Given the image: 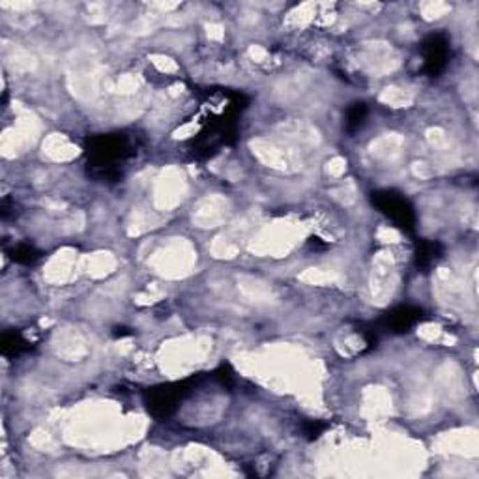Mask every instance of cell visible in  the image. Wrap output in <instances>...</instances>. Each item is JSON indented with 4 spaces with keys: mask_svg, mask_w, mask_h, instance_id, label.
Returning a JSON list of instances; mask_svg holds the SVG:
<instances>
[{
    "mask_svg": "<svg viewBox=\"0 0 479 479\" xmlns=\"http://www.w3.org/2000/svg\"><path fill=\"white\" fill-rule=\"evenodd\" d=\"M184 393H186V390H184L180 384L161 388V390H154L152 399H150V404H148V406H150L152 412H156V414L167 415L170 410L175 408L176 403L180 401Z\"/></svg>",
    "mask_w": 479,
    "mask_h": 479,
    "instance_id": "3957f363",
    "label": "cell"
},
{
    "mask_svg": "<svg viewBox=\"0 0 479 479\" xmlns=\"http://www.w3.org/2000/svg\"><path fill=\"white\" fill-rule=\"evenodd\" d=\"M423 49H425V68L429 70V73L434 75V73L444 70L445 62H448V54H450L448 41H445L444 36H429Z\"/></svg>",
    "mask_w": 479,
    "mask_h": 479,
    "instance_id": "7a4b0ae2",
    "label": "cell"
},
{
    "mask_svg": "<svg viewBox=\"0 0 479 479\" xmlns=\"http://www.w3.org/2000/svg\"><path fill=\"white\" fill-rule=\"evenodd\" d=\"M36 257L38 255H36V251L30 246H21L13 251V258H17L21 263H32Z\"/></svg>",
    "mask_w": 479,
    "mask_h": 479,
    "instance_id": "8992f818",
    "label": "cell"
},
{
    "mask_svg": "<svg viewBox=\"0 0 479 479\" xmlns=\"http://www.w3.org/2000/svg\"><path fill=\"white\" fill-rule=\"evenodd\" d=\"M376 206L380 208V212H384L390 219L397 223L399 227L410 228L412 223H414V212H412V206L406 202V199H403L401 195L393 193V191H382V193H376L373 197Z\"/></svg>",
    "mask_w": 479,
    "mask_h": 479,
    "instance_id": "6da1fadb",
    "label": "cell"
},
{
    "mask_svg": "<svg viewBox=\"0 0 479 479\" xmlns=\"http://www.w3.org/2000/svg\"><path fill=\"white\" fill-rule=\"evenodd\" d=\"M365 115H367V109H365V103H354V105L346 111V128L348 129H358L365 120Z\"/></svg>",
    "mask_w": 479,
    "mask_h": 479,
    "instance_id": "5b68a950",
    "label": "cell"
},
{
    "mask_svg": "<svg viewBox=\"0 0 479 479\" xmlns=\"http://www.w3.org/2000/svg\"><path fill=\"white\" fill-rule=\"evenodd\" d=\"M418 318H420V311L410 309V307H401V309L393 311L390 315V324L399 332H403L404 327L412 326Z\"/></svg>",
    "mask_w": 479,
    "mask_h": 479,
    "instance_id": "277c9868",
    "label": "cell"
}]
</instances>
